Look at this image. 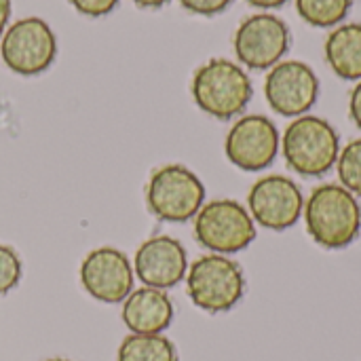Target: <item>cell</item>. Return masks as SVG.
Wrapping results in <instances>:
<instances>
[{
  "label": "cell",
  "instance_id": "6da1fadb",
  "mask_svg": "<svg viewBox=\"0 0 361 361\" xmlns=\"http://www.w3.org/2000/svg\"><path fill=\"white\" fill-rule=\"evenodd\" d=\"M305 222L311 239L326 250H343L361 233V205L343 184H319L305 201Z\"/></svg>",
  "mask_w": 361,
  "mask_h": 361
},
{
  "label": "cell",
  "instance_id": "7a4b0ae2",
  "mask_svg": "<svg viewBox=\"0 0 361 361\" xmlns=\"http://www.w3.org/2000/svg\"><path fill=\"white\" fill-rule=\"evenodd\" d=\"M190 91L195 104L218 121H228L241 114L254 95L247 72L224 57H214L203 63L192 76Z\"/></svg>",
  "mask_w": 361,
  "mask_h": 361
},
{
  "label": "cell",
  "instance_id": "3957f363",
  "mask_svg": "<svg viewBox=\"0 0 361 361\" xmlns=\"http://www.w3.org/2000/svg\"><path fill=\"white\" fill-rule=\"evenodd\" d=\"M281 152L290 169L315 178L328 173L341 154L336 129L322 116L302 114L294 118L281 135Z\"/></svg>",
  "mask_w": 361,
  "mask_h": 361
},
{
  "label": "cell",
  "instance_id": "277c9868",
  "mask_svg": "<svg viewBox=\"0 0 361 361\" xmlns=\"http://www.w3.org/2000/svg\"><path fill=\"white\" fill-rule=\"evenodd\" d=\"M186 292L201 311L224 313L243 298L245 275L228 256L205 254L188 267Z\"/></svg>",
  "mask_w": 361,
  "mask_h": 361
},
{
  "label": "cell",
  "instance_id": "5b68a950",
  "mask_svg": "<svg viewBox=\"0 0 361 361\" xmlns=\"http://www.w3.org/2000/svg\"><path fill=\"white\" fill-rule=\"evenodd\" d=\"M205 203L201 178L186 165H163L152 171L146 186V205L161 222H188Z\"/></svg>",
  "mask_w": 361,
  "mask_h": 361
},
{
  "label": "cell",
  "instance_id": "8992f818",
  "mask_svg": "<svg viewBox=\"0 0 361 361\" xmlns=\"http://www.w3.org/2000/svg\"><path fill=\"white\" fill-rule=\"evenodd\" d=\"M195 237L212 254H237L256 239V222L235 199L203 203L195 216Z\"/></svg>",
  "mask_w": 361,
  "mask_h": 361
},
{
  "label": "cell",
  "instance_id": "52a82bcc",
  "mask_svg": "<svg viewBox=\"0 0 361 361\" xmlns=\"http://www.w3.org/2000/svg\"><path fill=\"white\" fill-rule=\"evenodd\" d=\"M57 53V40L51 25L40 17H23L15 21L2 36L0 55L6 68L21 76L44 72Z\"/></svg>",
  "mask_w": 361,
  "mask_h": 361
},
{
  "label": "cell",
  "instance_id": "ba28073f",
  "mask_svg": "<svg viewBox=\"0 0 361 361\" xmlns=\"http://www.w3.org/2000/svg\"><path fill=\"white\" fill-rule=\"evenodd\" d=\"M235 55L252 70H271L290 49V27L273 13H256L235 32Z\"/></svg>",
  "mask_w": 361,
  "mask_h": 361
},
{
  "label": "cell",
  "instance_id": "9c48e42d",
  "mask_svg": "<svg viewBox=\"0 0 361 361\" xmlns=\"http://www.w3.org/2000/svg\"><path fill=\"white\" fill-rule=\"evenodd\" d=\"M281 137L275 123L262 114L241 116L228 131L224 142L226 159L241 171H262L271 167L279 154Z\"/></svg>",
  "mask_w": 361,
  "mask_h": 361
},
{
  "label": "cell",
  "instance_id": "30bf717a",
  "mask_svg": "<svg viewBox=\"0 0 361 361\" xmlns=\"http://www.w3.org/2000/svg\"><path fill=\"white\" fill-rule=\"evenodd\" d=\"M264 95L269 106L290 118L307 114L319 95V78L313 68L298 59L279 61L271 68L264 80Z\"/></svg>",
  "mask_w": 361,
  "mask_h": 361
},
{
  "label": "cell",
  "instance_id": "8fae6325",
  "mask_svg": "<svg viewBox=\"0 0 361 361\" xmlns=\"http://www.w3.org/2000/svg\"><path fill=\"white\" fill-rule=\"evenodd\" d=\"M247 212L269 231H288L300 220L305 197L294 180L277 173L264 176L250 188Z\"/></svg>",
  "mask_w": 361,
  "mask_h": 361
},
{
  "label": "cell",
  "instance_id": "7c38bea8",
  "mask_svg": "<svg viewBox=\"0 0 361 361\" xmlns=\"http://www.w3.org/2000/svg\"><path fill=\"white\" fill-rule=\"evenodd\" d=\"M133 264L116 247H97L80 264V283L99 302H123L133 292Z\"/></svg>",
  "mask_w": 361,
  "mask_h": 361
},
{
  "label": "cell",
  "instance_id": "4fadbf2b",
  "mask_svg": "<svg viewBox=\"0 0 361 361\" xmlns=\"http://www.w3.org/2000/svg\"><path fill=\"white\" fill-rule=\"evenodd\" d=\"M133 273L146 288H176L188 273L186 250L169 235L150 237L135 252Z\"/></svg>",
  "mask_w": 361,
  "mask_h": 361
},
{
  "label": "cell",
  "instance_id": "5bb4252c",
  "mask_svg": "<svg viewBox=\"0 0 361 361\" xmlns=\"http://www.w3.org/2000/svg\"><path fill=\"white\" fill-rule=\"evenodd\" d=\"M121 315L131 334H163L173 322V302L165 290L144 286L123 300Z\"/></svg>",
  "mask_w": 361,
  "mask_h": 361
},
{
  "label": "cell",
  "instance_id": "9a60e30c",
  "mask_svg": "<svg viewBox=\"0 0 361 361\" xmlns=\"http://www.w3.org/2000/svg\"><path fill=\"white\" fill-rule=\"evenodd\" d=\"M326 61L345 80H361V23H343L326 38Z\"/></svg>",
  "mask_w": 361,
  "mask_h": 361
},
{
  "label": "cell",
  "instance_id": "2e32d148",
  "mask_svg": "<svg viewBox=\"0 0 361 361\" xmlns=\"http://www.w3.org/2000/svg\"><path fill=\"white\" fill-rule=\"evenodd\" d=\"M116 361H178V351L163 334H129L118 347Z\"/></svg>",
  "mask_w": 361,
  "mask_h": 361
},
{
  "label": "cell",
  "instance_id": "e0dca14e",
  "mask_svg": "<svg viewBox=\"0 0 361 361\" xmlns=\"http://www.w3.org/2000/svg\"><path fill=\"white\" fill-rule=\"evenodd\" d=\"M353 0H296L298 15L315 27L338 25L351 11Z\"/></svg>",
  "mask_w": 361,
  "mask_h": 361
},
{
  "label": "cell",
  "instance_id": "ac0fdd59",
  "mask_svg": "<svg viewBox=\"0 0 361 361\" xmlns=\"http://www.w3.org/2000/svg\"><path fill=\"white\" fill-rule=\"evenodd\" d=\"M336 171L341 184L355 197H361V137L349 142L341 150L336 159Z\"/></svg>",
  "mask_w": 361,
  "mask_h": 361
},
{
  "label": "cell",
  "instance_id": "d6986e66",
  "mask_svg": "<svg viewBox=\"0 0 361 361\" xmlns=\"http://www.w3.org/2000/svg\"><path fill=\"white\" fill-rule=\"evenodd\" d=\"M19 279H21V260L17 252L0 243V296L17 288Z\"/></svg>",
  "mask_w": 361,
  "mask_h": 361
},
{
  "label": "cell",
  "instance_id": "ffe728a7",
  "mask_svg": "<svg viewBox=\"0 0 361 361\" xmlns=\"http://www.w3.org/2000/svg\"><path fill=\"white\" fill-rule=\"evenodd\" d=\"M72 6L87 15V17H102V15H108L116 4L118 0H70Z\"/></svg>",
  "mask_w": 361,
  "mask_h": 361
},
{
  "label": "cell",
  "instance_id": "44dd1931",
  "mask_svg": "<svg viewBox=\"0 0 361 361\" xmlns=\"http://www.w3.org/2000/svg\"><path fill=\"white\" fill-rule=\"evenodd\" d=\"M233 0H180V4L190 11V13H197V15H218L222 13Z\"/></svg>",
  "mask_w": 361,
  "mask_h": 361
},
{
  "label": "cell",
  "instance_id": "7402d4cb",
  "mask_svg": "<svg viewBox=\"0 0 361 361\" xmlns=\"http://www.w3.org/2000/svg\"><path fill=\"white\" fill-rule=\"evenodd\" d=\"M349 114H351L353 123L361 129V80H357V85L351 91V97H349Z\"/></svg>",
  "mask_w": 361,
  "mask_h": 361
},
{
  "label": "cell",
  "instance_id": "603a6c76",
  "mask_svg": "<svg viewBox=\"0 0 361 361\" xmlns=\"http://www.w3.org/2000/svg\"><path fill=\"white\" fill-rule=\"evenodd\" d=\"M11 17V0H0V34L4 32Z\"/></svg>",
  "mask_w": 361,
  "mask_h": 361
},
{
  "label": "cell",
  "instance_id": "cb8c5ba5",
  "mask_svg": "<svg viewBox=\"0 0 361 361\" xmlns=\"http://www.w3.org/2000/svg\"><path fill=\"white\" fill-rule=\"evenodd\" d=\"M247 2L256 8H279L290 0H247Z\"/></svg>",
  "mask_w": 361,
  "mask_h": 361
},
{
  "label": "cell",
  "instance_id": "d4e9b609",
  "mask_svg": "<svg viewBox=\"0 0 361 361\" xmlns=\"http://www.w3.org/2000/svg\"><path fill=\"white\" fill-rule=\"evenodd\" d=\"M137 6H144V8H159V6H163L165 2H169V0H133Z\"/></svg>",
  "mask_w": 361,
  "mask_h": 361
},
{
  "label": "cell",
  "instance_id": "484cf974",
  "mask_svg": "<svg viewBox=\"0 0 361 361\" xmlns=\"http://www.w3.org/2000/svg\"><path fill=\"white\" fill-rule=\"evenodd\" d=\"M47 361H70V360H61V357H53V360H47Z\"/></svg>",
  "mask_w": 361,
  "mask_h": 361
}]
</instances>
